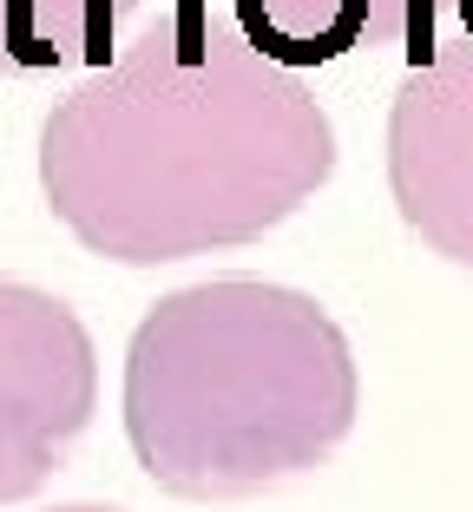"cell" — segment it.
<instances>
[{
    "instance_id": "obj_7",
    "label": "cell",
    "mask_w": 473,
    "mask_h": 512,
    "mask_svg": "<svg viewBox=\"0 0 473 512\" xmlns=\"http://www.w3.org/2000/svg\"><path fill=\"white\" fill-rule=\"evenodd\" d=\"M447 20H454V27H460V40L473 46V0H454V14H447Z\"/></svg>"
},
{
    "instance_id": "obj_6",
    "label": "cell",
    "mask_w": 473,
    "mask_h": 512,
    "mask_svg": "<svg viewBox=\"0 0 473 512\" xmlns=\"http://www.w3.org/2000/svg\"><path fill=\"white\" fill-rule=\"evenodd\" d=\"M145 0H0V79L99 73Z\"/></svg>"
},
{
    "instance_id": "obj_1",
    "label": "cell",
    "mask_w": 473,
    "mask_h": 512,
    "mask_svg": "<svg viewBox=\"0 0 473 512\" xmlns=\"http://www.w3.org/2000/svg\"><path fill=\"white\" fill-rule=\"evenodd\" d=\"M336 171V125L303 73L230 14L178 0L40 125V191L92 256L152 270L257 243Z\"/></svg>"
},
{
    "instance_id": "obj_8",
    "label": "cell",
    "mask_w": 473,
    "mask_h": 512,
    "mask_svg": "<svg viewBox=\"0 0 473 512\" xmlns=\"http://www.w3.org/2000/svg\"><path fill=\"white\" fill-rule=\"evenodd\" d=\"M46 512H125V506H46Z\"/></svg>"
},
{
    "instance_id": "obj_3",
    "label": "cell",
    "mask_w": 473,
    "mask_h": 512,
    "mask_svg": "<svg viewBox=\"0 0 473 512\" xmlns=\"http://www.w3.org/2000/svg\"><path fill=\"white\" fill-rule=\"evenodd\" d=\"M99 407V362L73 302L0 276V506L33 499L66 467Z\"/></svg>"
},
{
    "instance_id": "obj_5",
    "label": "cell",
    "mask_w": 473,
    "mask_h": 512,
    "mask_svg": "<svg viewBox=\"0 0 473 512\" xmlns=\"http://www.w3.org/2000/svg\"><path fill=\"white\" fill-rule=\"evenodd\" d=\"M454 0H230V20L263 60L309 73L355 53L401 46L408 66H421L441 46Z\"/></svg>"
},
{
    "instance_id": "obj_2",
    "label": "cell",
    "mask_w": 473,
    "mask_h": 512,
    "mask_svg": "<svg viewBox=\"0 0 473 512\" xmlns=\"http://www.w3.org/2000/svg\"><path fill=\"white\" fill-rule=\"evenodd\" d=\"M355 355L316 296L211 276L145 309L125 348V440L171 499H257L355 427Z\"/></svg>"
},
{
    "instance_id": "obj_4",
    "label": "cell",
    "mask_w": 473,
    "mask_h": 512,
    "mask_svg": "<svg viewBox=\"0 0 473 512\" xmlns=\"http://www.w3.org/2000/svg\"><path fill=\"white\" fill-rule=\"evenodd\" d=\"M388 191L434 256L473 270V46L441 33L388 106Z\"/></svg>"
}]
</instances>
